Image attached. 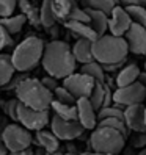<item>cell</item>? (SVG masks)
Returning a JSON list of instances; mask_svg holds the SVG:
<instances>
[{
    "label": "cell",
    "mask_w": 146,
    "mask_h": 155,
    "mask_svg": "<svg viewBox=\"0 0 146 155\" xmlns=\"http://www.w3.org/2000/svg\"><path fill=\"white\" fill-rule=\"evenodd\" d=\"M88 99H90V102L93 104L96 111L101 110L104 107V100H105V83H96L93 93H91V96Z\"/></svg>",
    "instance_id": "cell-27"
},
{
    "label": "cell",
    "mask_w": 146,
    "mask_h": 155,
    "mask_svg": "<svg viewBox=\"0 0 146 155\" xmlns=\"http://www.w3.org/2000/svg\"><path fill=\"white\" fill-rule=\"evenodd\" d=\"M123 6H144L146 0H120Z\"/></svg>",
    "instance_id": "cell-40"
},
{
    "label": "cell",
    "mask_w": 146,
    "mask_h": 155,
    "mask_svg": "<svg viewBox=\"0 0 146 155\" xmlns=\"http://www.w3.org/2000/svg\"><path fill=\"white\" fill-rule=\"evenodd\" d=\"M80 155H105V153H99V152H83Z\"/></svg>",
    "instance_id": "cell-46"
},
{
    "label": "cell",
    "mask_w": 146,
    "mask_h": 155,
    "mask_svg": "<svg viewBox=\"0 0 146 155\" xmlns=\"http://www.w3.org/2000/svg\"><path fill=\"white\" fill-rule=\"evenodd\" d=\"M90 146L93 152L105 153V155H118L124 150L126 146V136L110 127H101L97 125L91 132L90 136Z\"/></svg>",
    "instance_id": "cell-5"
},
{
    "label": "cell",
    "mask_w": 146,
    "mask_h": 155,
    "mask_svg": "<svg viewBox=\"0 0 146 155\" xmlns=\"http://www.w3.org/2000/svg\"><path fill=\"white\" fill-rule=\"evenodd\" d=\"M132 19L127 10L121 5H116L113 8V11L108 16V31L113 36H121L124 38V35L127 33V30L131 28L132 25Z\"/></svg>",
    "instance_id": "cell-11"
},
{
    "label": "cell",
    "mask_w": 146,
    "mask_h": 155,
    "mask_svg": "<svg viewBox=\"0 0 146 155\" xmlns=\"http://www.w3.org/2000/svg\"><path fill=\"white\" fill-rule=\"evenodd\" d=\"M66 28L76 36L77 39H90V41H96L99 36L97 33L93 30V27L90 24H83V22H76V21H68L65 22Z\"/></svg>",
    "instance_id": "cell-18"
},
{
    "label": "cell",
    "mask_w": 146,
    "mask_h": 155,
    "mask_svg": "<svg viewBox=\"0 0 146 155\" xmlns=\"http://www.w3.org/2000/svg\"><path fill=\"white\" fill-rule=\"evenodd\" d=\"M61 81H63V86H65L76 99L90 97L94 86H96L94 78H91L90 75L83 74V72H74V74H71L69 77L63 78Z\"/></svg>",
    "instance_id": "cell-9"
},
{
    "label": "cell",
    "mask_w": 146,
    "mask_h": 155,
    "mask_svg": "<svg viewBox=\"0 0 146 155\" xmlns=\"http://www.w3.org/2000/svg\"><path fill=\"white\" fill-rule=\"evenodd\" d=\"M2 138L10 152H19V150L30 149V146L33 143L32 133L25 127L17 125V124L5 125V129L2 130Z\"/></svg>",
    "instance_id": "cell-6"
},
{
    "label": "cell",
    "mask_w": 146,
    "mask_h": 155,
    "mask_svg": "<svg viewBox=\"0 0 146 155\" xmlns=\"http://www.w3.org/2000/svg\"><path fill=\"white\" fill-rule=\"evenodd\" d=\"M8 153H10V150H8L6 144H5V141H3V138L0 136V155H8Z\"/></svg>",
    "instance_id": "cell-41"
},
{
    "label": "cell",
    "mask_w": 146,
    "mask_h": 155,
    "mask_svg": "<svg viewBox=\"0 0 146 155\" xmlns=\"http://www.w3.org/2000/svg\"><path fill=\"white\" fill-rule=\"evenodd\" d=\"M116 2H120V0H116Z\"/></svg>",
    "instance_id": "cell-51"
},
{
    "label": "cell",
    "mask_w": 146,
    "mask_h": 155,
    "mask_svg": "<svg viewBox=\"0 0 146 155\" xmlns=\"http://www.w3.org/2000/svg\"><path fill=\"white\" fill-rule=\"evenodd\" d=\"M137 133V132H135ZM132 147L144 149L146 147V133H137L132 140Z\"/></svg>",
    "instance_id": "cell-39"
},
{
    "label": "cell",
    "mask_w": 146,
    "mask_h": 155,
    "mask_svg": "<svg viewBox=\"0 0 146 155\" xmlns=\"http://www.w3.org/2000/svg\"><path fill=\"white\" fill-rule=\"evenodd\" d=\"M144 99H146V86L141 85L140 81H135V83L123 88H116L113 91V104L121 110H126L129 105L143 104Z\"/></svg>",
    "instance_id": "cell-7"
},
{
    "label": "cell",
    "mask_w": 146,
    "mask_h": 155,
    "mask_svg": "<svg viewBox=\"0 0 146 155\" xmlns=\"http://www.w3.org/2000/svg\"><path fill=\"white\" fill-rule=\"evenodd\" d=\"M97 125L101 127H110V129H115L118 132H121L126 138L127 135H129V129H127V125L124 122V119H116V117H107V119H101L99 121Z\"/></svg>",
    "instance_id": "cell-29"
},
{
    "label": "cell",
    "mask_w": 146,
    "mask_h": 155,
    "mask_svg": "<svg viewBox=\"0 0 146 155\" xmlns=\"http://www.w3.org/2000/svg\"><path fill=\"white\" fill-rule=\"evenodd\" d=\"M97 117L101 119H107V117H116V119H124V110L118 108L115 104L110 107H104L97 111Z\"/></svg>",
    "instance_id": "cell-31"
},
{
    "label": "cell",
    "mask_w": 146,
    "mask_h": 155,
    "mask_svg": "<svg viewBox=\"0 0 146 155\" xmlns=\"http://www.w3.org/2000/svg\"><path fill=\"white\" fill-rule=\"evenodd\" d=\"M129 53V45L121 36L104 35L93 42L94 60L101 64H113V63L126 61Z\"/></svg>",
    "instance_id": "cell-4"
},
{
    "label": "cell",
    "mask_w": 146,
    "mask_h": 155,
    "mask_svg": "<svg viewBox=\"0 0 146 155\" xmlns=\"http://www.w3.org/2000/svg\"><path fill=\"white\" fill-rule=\"evenodd\" d=\"M46 44L38 36H29L14 47L11 58L17 72H29L42 61Z\"/></svg>",
    "instance_id": "cell-3"
},
{
    "label": "cell",
    "mask_w": 146,
    "mask_h": 155,
    "mask_svg": "<svg viewBox=\"0 0 146 155\" xmlns=\"http://www.w3.org/2000/svg\"><path fill=\"white\" fill-rule=\"evenodd\" d=\"M68 21H76V22H83V24H90V14L87 11V8H80L74 3V8L69 14V19ZM66 21V22H68Z\"/></svg>",
    "instance_id": "cell-34"
},
{
    "label": "cell",
    "mask_w": 146,
    "mask_h": 155,
    "mask_svg": "<svg viewBox=\"0 0 146 155\" xmlns=\"http://www.w3.org/2000/svg\"><path fill=\"white\" fill-rule=\"evenodd\" d=\"M16 99L21 104L35 110L49 111L53 102V93L49 91L38 78H25L16 89Z\"/></svg>",
    "instance_id": "cell-2"
},
{
    "label": "cell",
    "mask_w": 146,
    "mask_h": 155,
    "mask_svg": "<svg viewBox=\"0 0 146 155\" xmlns=\"http://www.w3.org/2000/svg\"><path fill=\"white\" fill-rule=\"evenodd\" d=\"M25 78H29V77L25 75V72H21V75H14V77L10 80V83L5 85L3 88H5V89H14V91H16V89H17V86H19Z\"/></svg>",
    "instance_id": "cell-37"
},
{
    "label": "cell",
    "mask_w": 146,
    "mask_h": 155,
    "mask_svg": "<svg viewBox=\"0 0 146 155\" xmlns=\"http://www.w3.org/2000/svg\"><path fill=\"white\" fill-rule=\"evenodd\" d=\"M41 63L44 71L58 80L74 74L77 68V60L72 53V49L65 41H50L46 44Z\"/></svg>",
    "instance_id": "cell-1"
},
{
    "label": "cell",
    "mask_w": 146,
    "mask_h": 155,
    "mask_svg": "<svg viewBox=\"0 0 146 155\" xmlns=\"http://www.w3.org/2000/svg\"><path fill=\"white\" fill-rule=\"evenodd\" d=\"M65 155H77V153H74V152H68V153H65Z\"/></svg>",
    "instance_id": "cell-49"
},
{
    "label": "cell",
    "mask_w": 146,
    "mask_h": 155,
    "mask_svg": "<svg viewBox=\"0 0 146 155\" xmlns=\"http://www.w3.org/2000/svg\"><path fill=\"white\" fill-rule=\"evenodd\" d=\"M42 85L46 86V88H47L49 91H52V93H53V91H55L60 85H58V78H55V77H52V75H49V77H44L42 80Z\"/></svg>",
    "instance_id": "cell-38"
},
{
    "label": "cell",
    "mask_w": 146,
    "mask_h": 155,
    "mask_svg": "<svg viewBox=\"0 0 146 155\" xmlns=\"http://www.w3.org/2000/svg\"><path fill=\"white\" fill-rule=\"evenodd\" d=\"M80 72L90 75L91 78H94L96 83H105V71H104V66L97 61H91L88 64H82L80 68Z\"/></svg>",
    "instance_id": "cell-24"
},
{
    "label": "cell",
    "mask_w": 146,
    "mask_h": 155,
    "mask_svg": "<svg viewBox=\"0 0 146 155\" xmlns=\"http://www.w3.org/2000/svg\"><path fill=\"white\" fill-rule=\"evenodd\" d=\"M141 74L140 68L135 64V63H129L126 64L115 78V83H116V88H123V86H127V85H132L135 81H138V77Z\"/></svg>",
    "instance_id": "cell-16"
},
{
    "label": "cell",
    "mask_w": 146,
    "mask_h": 155,
    "mask_svg": "<svg viewBox=\"0 0 146 155\" xmlns=\"http://www.w3.org/2000/svg\"><path fill=\"white\" fill-rule=\"evenodd\" d=\"M129 13L134 24H138L146 28V8L144 6H124Z\"/></svg>",
    "instance_id": "cell-30"
},
{
    "label": "cell",
    "mask_w": 146,
    "mask_h": 155,
    "mask_svg": "<svg viewBox=\"0 0 146 155\" xmlns=\"http://www.w3.org/2000/svg\"><path fill=\"white\" fill-rule=\"evenodd\" d=\"M124 122L129 130L137 133H146V105H129L124 110Z\"/></svg>",
    "instance_id": "cell-12"
},
{
    "label": "cell",
    "mask_w": 146,
    "mask_h": 155,
    "mask_svg": "<svg viewBox=\"0 0 146 155\" xmlns=\"http://www.w3.org/2000/svg\"><path fill=\"white\" fill-rule=\"evenodd\" d=\"M17 5L19 0H0V19L13 16Z\"/></svg>",
    "instance_id": "cell-35"
},
{
    "label": "cell",
    "mask_w": 146,
    "mask_h": 155,
    "mask_svg": "<svg viewBox=\"0 0 146 155\" xmlns=\"http://www.w3.org/2000/svg\"><path fill=\"white\" fill-rule=\"evenodd\" d=\"M124 39L129 45V52L134 55H146V28L138 24H132L124 35Z\"/></svg>",
    "instance_id": "cell-13"
},
{
    "label": "cell",
    "mask_w": 146,
    "mask_h": 155,
    "mask_svg": "<svg viewBox=\"0 0 146 155\" xmlns=\"http://www.w3.org/2000/svg\"><path fill=\"white\" fill-rule=\"evenodd\" d=\"M87 11L90 14V25L93 27V30L97 33V36H104L108 30V14L91 8H87Z\"/></svg>",
    "instance_id": "cell-19"
},
{
    "label": "cell",
    "mask_w": 146,
    "mask_h": 155,
    "mask_svg": "<svg viewBox=\"0 0 146 155\" xmlns=\"http://www.w3.org/2000/svg\"><path fill=\"white\" fill-rule=\"evenodd\" d=\"M19 8H21L22 14H25L27 19H29L32 24H35V25L41 24V22H39V10L36 11L29 0H19Z\"/></svg>",
    "instance_id": "cell-28"
},
{
    "label": "cell",
    "mask_w": 146,
    "mask_h": 155,
    "mask_svg": "<svg viewBox=\"0 0 146 155\" xmlns=\"http://www.w3.org/2000/svg\"><path fill=\"white\" fill-rule=\"evenodd\" d=\"M17 117H19V122L22 124V127H25L27 130H35V132L42 130L50 122L49 111L35 110V108H30L21 102L19 107H17Z\"/></svg>",
    "instance_id": "cell-8"
},
{
    "label": "cell",
    "mask_w": 146,
    "mask_h": 155,
    "mask_svg": "<svg viewBox=\"0 0 146 155\" xmlns=\"http://www.w3.org/2000/svg\"><path fill=\"white\" fill-rule=\"evenodd\" d=\"M77 113H79V122L85 127V130H94L97 127V111L94 110L93 104L88 97L77 99Z\"/></svg>",
    "instance_id": "cell-14"
},
{
    "label": "cell",
    "mask_w": 146,
    "mask_h": 155,
    "mask_svg": "<svg viewBox=\"0 0 146 155\" xmlns=\"http://www.w3.org/2000/svg\"><path fill=\"white\" fill-rule=\"evenodd\" d=\"M144 57H146V55H144Z\"/></svg>",
    "instance_id": "cell-52"
},
{
    "label": "cell",
    "mask_w": 146,
    "mask_h": 155,
    "mask_svg": "<svg viewBox=\"0 0 146 155\" xmlns=\"http://www.w3.org/2000/svg\"><path fill=\"white\" fill-rule=\"evenodd\" d=\"M8 155H35V152L32 149H25V150H19V152H10Z\"/></svg>",
    "instance_id": "cell-42"
},
{
    "label": "cell",
    "mask_w": 146,
    "mask_h": 155,
    "mask_svg": "<svg viewBox=\"0 0 146 155\" xmlns=\"http://www.w3.org/2000/svg\"><path fill=\"white\" fill-rule=\"evenodd\" d=\"M11 45H13L11 33L0 24V50H3L5 47H11Z\"/></svg>",
    "instance_id": "cell-36"
},
{
    "label": "cell",
    "mask_w": 146,
    "mask_h": 155,
    "mask_svg": "<svg viewBox=\"0 0 146 155\" xmlns=\"http://www.w3.org/2000/svg\"><path fill=\"white\" fill-rule=\"evenodd\" d=\"M144 72H146V63H144Z\"/></svg>",
    "instance_id": "cell-50"
},
{
    "label": "cell",
    "mask_w": 146,
    "mask_h": 155,
    "mask_svg": "<svg viewBox=\"0 0 146 155\" xmlns=\"http://www.w3.org/2000/svg\"><path fill=\"white\" fill-rule=\"evenodd\" d=\"M47 155H63V153H60V152H50V153H49V152H47Z\"/></svg>",
    "instance_id": "cell-48"
},
{
    "label": "cell",
    "mask_w": 146,
    "mask_h": 155,
    "mask_svg": "<svg viewBox=\"0 0 146 155\" xmlns=\"http://www.w3.org/2000/svg\"><path fill=\"white\" fill-rule=\"evenodd\" d=\"M50 130L58 136L60 141H72L83 133L85 127L79 121H65L53 114L50 119Z\"/></svg>",
    "instance_id": "cell-10"
},
{
    "label": "cell",
    "mask_w": 146,
    "mask_h": 155,
    "mask_svg": "<svg viewBox=\"0 0 146 155\" xmlns=\"http://www.w3.org/2000/svg\"><path fill=\"white\" fill-rule=\"evenodd\" d=\"M138 155H146V147H144V149H141V150L138 152Z\"/></svg>",
    "instance_id": "cell-47"
},
{
    "label": "cell",
    "mask_w": 146,
    "mask_h": 155,
    "mask_svg": "<svg viewBox=\"0 0 146 155\" xmlns=\"http://www.w3.org/2000/svg\"><path fill=\"white\" fill-rule=\"evenodd\" d=\"M93 42L90 39H77L74 47H72V53L80 64H88L91 61H96L93 55Z\"/></svg>",
    "instance_id": "cell-15"
},
{
    "label": "cell",
    "mask_w": 146,
    "mask_h": 155,
    "mask_svg": "<svg viewBox=\"0 0 146 155\" xmlns=\"http://www.w3.org/2000/svg\"><path fill=\"white\" fill-rule=\"evenodd\" d=\"M124 155H138V152H135L134 147H127L124 149Z\"/></svg>",
    "instance_id": "cell-43"
},
{
    "label": "cell",
    "mask_w": 146,
    "mask_h": 155,
    "mask_svg": "<svg viewBox=\"0 0 146 155\" xmlns=\"http://www.w3.org/2000/svg\"><path fill=\"white\" fill-rule=\"evenodd\" d=\"M138 81H140L141 85H144V86H146V72H144V71H143L141 74H140V77H138Z\"/></svg>",
    "instance_id": "cell-44"
},
{
    "label": "cell",
    "mask_w": 146,
    "mask_h": 155,
    "mask_svg": "<svg viewBox=\"0 0 146 155\" xmlns=\"http://www.w3.org/2000/svg\"><path fill=\"white\" fill-rule=\"evenodd\" d=\"M39 22H41L42 27H46V28H50V27H53L57 22V17L53 14L50 0H42V3L39 6Z\"/></svg>",
    "instance_id": "cell-25"
},
{
    "label": "cell",
    "mask_w": 146,
    "mask_h": 155,
    "mask_svg": "<svg viewBox=\"0 0 146 155\" xmlns=\"http://www.w3.org/2000/svg\"><path fill=\"white\" fill-rule=\"evenodd\" d=\"M83 8H91V10L104 11L110 16L113 8L116 6V0H80Z\"/></svg>",
    "instance_id": "cell-26"
},
{
    "label": "cell",
    "mask_w": 146,
    "mask_h": 155,
    "mask_svg": "<svg viewBox=\"0 0 146 155\" xmlns=\"http://www.w3.org/2000/svg\"><path fill=\"white\" fill-rule=\"evenodd\" d=\"M52 110L55 113V116L61 117L65 121H79V113H77V105H68V104H61L58 100L53 99L52 102Z\"/></svg>",
    "instance_id": "cell-21"
},
{
    "label": "cell",
    "mask_w": 146,
    "mask_h": 155,
    "mask_svg": "<svg viewBox=\"0 0 146 155\" xmlns=\"http://www.w3.org/2000/svg\"><path fill=\"white\" fill-rule=\"evenodd\" d=\"M74 3H76L74 0H50V5H52V10L57 21L66 22L69 19L72 8H74Z\"/></svg>",
    "instance_id": "cell-22"
},
{
    "label": "cell",
    "mask_w": 146,
    "mask_h": 155,
    "mask_svg": "<svg viewBox=\"0 0 146 155\" xmlns=\"http://www.w3.org/2000/svg\"><path fill=\"white\" fill-rule=\"evenodd\" d=\"M35 155H47V152H46L44 149H41V147H39L38 150H35Z\"/></svg>",
    "instance_id": "cell-45"
},
{
    "label": "cell",
    "mask_w": 146,
    "mask_h": 155,
    "mask_svg": "<svg viewBox=\"0 0 146 155\" xmlns=\"http://www.w3.org/2000/svg\"><path fill=\"white\" fill-rule=\"evenodd\" d=\"M53 99L58 100V102H61V104H68V105H76L77 104V99L72 96L63 85L58 86L55 91H53Z\"/></svg>",
    "instance_id": "cell-33"
},
{
    "label": "cell",
    "mask_w": 146,
    "mask_h": 155,
    "mask_svg": "<svg viewBox=\"0 0 146 155\" xmlns=\"http://www.w3.org/2000/svg\"><path fill=\"white\" fill-rule=\"evenodd\" d=\"M14 72H16V68H14L11 55L0 53V86L3 88L5 85L10 83V80L14 77Z\"/></svg>",
    "instance_id": "cell-20"
},
{
    "label": "cell",
    "mask_w": 146,
    "mask_h": 155,
    "mask_svg": "<svg viewBox=\"0 0 146 155\" xmlns=\"http://www.w3.org/2000/svg\"><path fill=\"white\" fill-rule=\"evenodd\" d=\"M36 144L46 152H58L60 149V138L52 130H38L36 132Z\"/></svg>",
    "instance_id": "cell-17"
},
{
    "label": "cell",
    "mask_w": 146,
    "mask_h": 155,
    "mask_svg": "<svg viewBox=\"0 0 146 155\" xmlns=\"http://www.w3.org/2000/svg\"><path fill=\"white\" fill-rule=\"evenodd\" d=\"M0 107H2L3 113L13 119L14 122H19V117H17V107H19V100L17 99H10L6 102H0Z\"/></svg>",
    "instance_id": "cell-32"
},
{
    "label": "cell",
    "mask_w": 146,
    "mask_h": 155,
    "mask_svg": "<svg viewBox=\"0 0 146 155\" xmlns=\"http://www.w3.org/2000/svg\"><path fill=\"white\" fill-rule=\"evenodd\" d=\"M27 21H29V19H27V16L19 13V14H13L10 17H3V19H0V24H2L11 35H17V33H21V30L24 28V25L27 24Z\"/></svg>",
    "instance_id": "cell-23"
}]
</instances>
